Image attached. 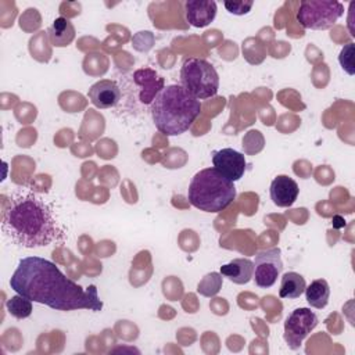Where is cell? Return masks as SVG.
<instances>
[{
	"label": "cell",
	"instance_id": "16",
	"mask_svg": "<svg viewBox=\"0 0 355 355\" xmlns=\"http://www.w3.org/2000/svg\"><path fill=\"white\" fill-rule=\"evenodd\" d=\"M305 298L312 308L322 309L327 305L330 297V287L324 279H316L305 287Z\"/></svg>",
	"mask_w": 355,
	"mask_h": 355
},
{
	"label": "cell",
	"instance_id": "1",
	"mask_svg": "<svg viewBox=\"0 0 355 355\" xmlns=\"http://www.w3.org/2000/svg\"><path fill=\"white\" fill-rule=\"evenodd\" d=\"M10 286L32 302L57 311L103 309V301L94 284L82 287L67 277L54 262L42 257L22 258L10 279Z\"/></svg>",
	"mask_w": 355,
	"mask_h": 355
},
{
	"label": "cell",
	"instance_id": "7",
	"mask_svg": "<svg viewBox=\"0 0 355 355\" xmlns=\"http://www.w3.org/2000/svg\"><path fill=\"white\" fill-rule=\"evenodd\" d=\"M318 315L309 308H295L284 320V341L291 349H298L302 341L318 326Z\"/></svg>",
	"mask_w": 355,
	"mask_h": 355
},
{
	"label": "cell",
	"instance_id": "18",
	"mask_svg": "<svg viewBox=\"0 0 355 355\" xmlns=\"http://www.w3.org/2000/svg\"><path fill=\"white\" fill-rule=\"evenodd\" d=\"M220 286H222V277L219 273L216 272H212V273H208L198 284V293L205 295V297H211V295H215L219 290H220Z\"/></svg>",
	"mask_w": 355,
	"mask_h": 355
},
{
	"label": "cell",
	"instance_id": "3",
	"mask_svg": "<svg viewBox=\"0 0 355 355\" xmlns=\"http://www.w3.org/2000/svg\"><path fill=\"white\" fill-rule=\"evenodd\" d=\"M150 112L161 133L178 136L189 130L197 119L201 112V103L182 85H166L154 97Z\"/></svg>",
	"mask_w": 355,
	"mask_h": 355
},
{
	"label": "cell",
	"instance_id": "6",
	"mask_svg": "<svg viewBox=\"0 0 355 355\" xmlns=\"http://www.w3.org/2000/svg\"><path fill=\"white\" fill-rule=\"evenodd\" d=\"M344 14V4L336 0H304L297 11V21L312 31L330 29Z\"/></svg>",
	"mask_w": 355,
	"mask_h": 355
},
{
	"label": "cell",
	"instance_id": "14",
	"mask_svg": "<svg viewBox=\"0 0 355 355\" xmlns=\"http://www.w3.org/2000/svg\"><path fill=\"white\" fill-rule=\"evenodd\" d=\"M75 26L73 24L64 17H58L47 29L49 40L55 47H67L75 39Z\"/></svg>",
	"mask_w": 355,
	"mask_h": 355
},
{
	"label": "cell",
	"instance_id": "17",
	"mask_svg": "<svg viewBox=\"0 0 355 355\" xmlns=\"http://www.w3.org/2000/svg\"><path fill=\"white\" fill-rule=\"evenodd\" d=\"M6 306L8 313L17 319H25L32 313V301L21 294L8 298Z\"/></svg>",
	"mask_w": 355,
	"mask_h": 355
},
{
	"label": "cell",
	"instance_id": "5",
	"mask_svg": "<svg viewBox=\"0 0 355 355\" xmlns=\"http://www.w3.org/2000/svg\"><path fill=\"white\" fill-rule=\"evenodd\" d=\"M180 85L196 98L214 97L219 90V75L204 58H186L180 68Z\"/></svg>",
	"mask_w": 355,
	"mask_h": 355
},
{
	"label": "cell",
	"instance_id": "19",
	"mask_svg": "<svg viewBox=\"0 0 355 355\" xmlns=\"http://www.w3.org/2000/svg\"><path fill=\"white\" fill-rule=\"evenodd\" d=\"M354 43H348L345 44L338 55V62L341 65V68L348 73V75H354L355 73V65H354Z\"/></svg>",
	"mask_w": 355,
	"mask_h": 355
},
{
	"label": "cell",
	"instance_id": "15",
	"mask_svg": "<svg viewBox=\"0 0 355 355\" xmlns=\"http://www.w3.org/2000/svg\"><path fill=\"white\" fill-rule=\"evenodd\" d=\"M305 279L297 272H287L282 276V283L279 288L280 298L295 300L305 291Z\"/></svg>",
	"mask_w": 355,
	"mask_h": 355
},
{
	"label": "cell",
	"instance_id": "13",
	"mask_svg": "<svg viewBox=\"0 0 355 355\" xmlns=\"http://www.w3.org/2000/svg\"><path fill=\"white\" fill-rule=\"evenodd\" d=\"M254 262L248 258H236L220 266V275L236 284H247L252 279Z\"/></svg>",
	"mask_w": 355,
	"mask_h": 355
},
{
	"label": "cell",
	"instance_id": "20",
	"mask_svg": "<svg viewBox=\"0 0 355 355\" xmlns=\"http://www.w3.org/2000/svg\"><path fill=\"white\" fill-rule=\"evenodd\" d=\"M254 6L252 0H227L225 1V8L234 15H245L251 11Z\"/></svg>",
	"mask_w": 355,
	"mask_h": 355
},
{
	"label": "cell",
	"instance_id": "12",
	"mask_svg": "<svg viewBox=\"0 0 355 355\" xmlns=\"http://www.w3.org/2000/svg\"><path fill=\"white\" fill-rule=\"evenodd\" d=\"M186 19L196 28L208 26L216 17V3L214 0H189L184 3Z\"/></svg>",
	"mask_w": 355,
	"mask_h": 355
},
{
	"label": "cell",
	"instance_id": "2",
	"mask_svg": "<svg viewBox=\"0 0 355 355\" xmlns=\"http://www.w3.org/2000/svg\"><path fill=\"white\" fill-rule=\"evenodd\" d=\"M3 233L17 245L40 248L62 234L53 205L28 190L11 194L3 209Z\"/></svg>",
	"mask_w": 355,
	"mask_h": 355
},
{
	"label": "cell",
	"instance_id": "9",
	"mask_svg": "<svg viewBox=\"0 0 355 355\" xmlns=\"http://www.w3.org/2000/svg\"><path fill=\"white\" fill-rule=\"evenodd\" d=\"M212 164H214V168L220 175L227 178L230 182H236L241 179L247 168L244 154L229 147L214 151Z\"/></svg>",
	"mask_w": 355,
	"mask_h": 355
},
{
	"label": "cell",
	"instance_id": "8",
	"mask_svg": "<svg viewBox=\"0 0 355 355\" xmlns=\"http://www.w3.org/2000/svg\"><path fill=\"white\" fill-rule=\"evenodd\" d=\"M283 270L282 251L279 247H272L259 251L254 261L252 279L259 288L272 287Z\"/></svg>",
	"mask_w": 355,
	"mask_h": 355
},
{
	"label": "cell",
	"instance_id": "4",
	"mask_svg": "<svg viewBox=\"0 0 355 355\" xmlns=\"http://www.w3.org/2000/svg\"><path fill=\"white\" fill-rule=\"evenodd\" d=\"M189 202L204 212H220L236 198L233 182L220 175L214 166L198 171L187 190Z\"/></svg>",
	"mask_w": 355,
	"mask_h": 355
},
{
	"label": "cell",
	"instance_id": "11",
	"mask_svg": "<svg viewBox=\"0 0 355 355\" xmlns=\"http://www.w3.org/2000/svg\"><path fill=\"white\" fill-rule=\"evenodd\" d=\"M269 193H270V200L275 205L287 208L295 202L300 189L297 182L293 178L287 175H279L272 180Z\"/></svg>",
	"mask_w": 355,
	"mask_h": 355
},
{
	"label": "cell",
	"instance_id": "10",
	"mask_svg": "<svg viewBox=\"0 0 355 355\" xmlns=\"http://www.w3.org/2000/svg\"><path fill=\"white\" fill-rule=\"evenodd\" d=\"M87 96L92 104L97 108H114L121 101V87L115 80L101 79L90 86Z\"/></svg>",
	"mask_w": 355,
	"mask_h": 355
}]
</instances>
